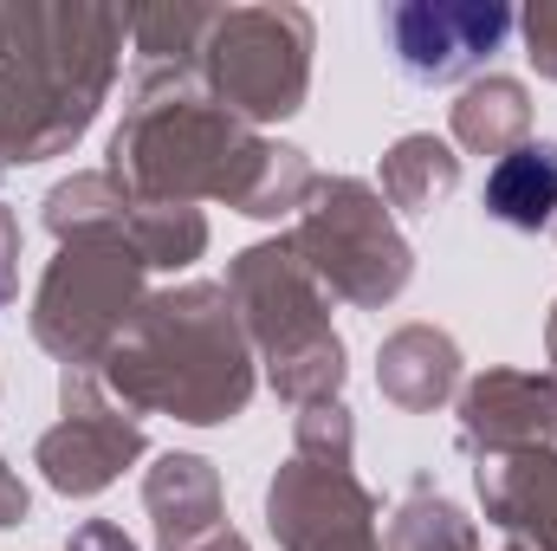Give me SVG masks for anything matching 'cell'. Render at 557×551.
<instances>
[{
    "instance_id": "6da1fadb",
    "label": "cell",
    "mask_w": 557,
    "mask_h": 551,
    "mask_svg": "<svg viewBox=\"0 0 557 551\" xmlns=\"http://www.w3.org/2000/svg\"><path fill=\"white\" fill-rule=\"evenodd\" d=\"M486 208L512 228H545L557 208V143H539V149H519L493 169L486 182Z\"/></svg>"
}]
</instances>
